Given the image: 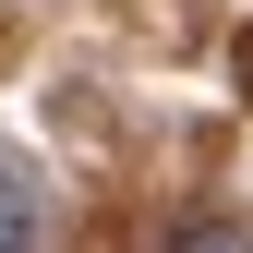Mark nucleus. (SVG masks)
<instances>
[{
  "instance_id": "obj_1",
  "label": "nucleus",
  "mask_w": 253,
  "mask_h": 253,
  "mask_svg": "<svg viewBox=\"0 0 253 253\" xmlns=\"http://www.w3.org/2000/svg\"><path fill=\"white\" fill-rule=\"evenodd\" d=\"M169 253H253V229H241V217H181V229H169Z\"/></svg>"
},
{
  "instance_id": "obj_2",
  "label": "nucleus",
  "mask_w": 253,
  "mask_h": 253,
  "mask_svg": "<svg viewBox=\"0 0 253 253\" xmlns=\"http://www.w3.org/2000/svg\"><path fill=\"white\" fill-rule=\"evenodd\" d=\"M0 253H37V193L24 181H0Z\"/></svg>"
}]
</instances>
